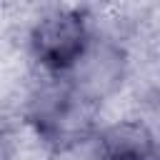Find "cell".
Segmentation results:
<instances>
[{
	"label": "cell",
	"instance_id": "3",
	"mask_svg": "<svg viewBox=\"0 0 160 160\" xmlns=\"http://www.w3.org/2000/svg\"><path fill=\"white\" fill-rule=\"evenodd\" d=\"M152 150V138L140 122L112 125L100 138V160H148Z\"/></svg>",
	"mask_w": 160,
	"mask_h": 160
},
{
	"label": "cell",
	"instance_id": "2",
	"mask_svg": "<svg viewBox=\"0 0 160 160\" xmlns=\"http://www.w3.org/2000/svg\"><path fill=\"white\" fill-rule=\"evenodd\" d=\"M78 75H75V88L78 95L82 100H95L108 95L122 75V62L120 55L110 48H98V50H85V55L78 60L75 65Z\"/></svg>",
	"mask_w": 160,
	"mask_h": 160
},
{
	"label": "cell",
	"instance_id": "1",
	"mask_svg": "<svg viewBox=\"0 0 160 160\" xmlns=\"http://www.w3.org/2000/svg\"><path fill=\"white\" fill-rule=\"evenodd\" d=\"M32 50L42 65L52 70H70L88 50L85 20L72 10H60L42 18L32 30Z\"/></svg>",
	"mask_w": 160,
	"mask_h": 160
}]
</instances>
